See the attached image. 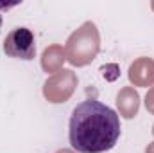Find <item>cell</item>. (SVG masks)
Returning <instances> with one entry per match:
<instances>
[{
	"mask_svg": "<svg viewBox=\"0 0 154 153\" xmlns=\"http://www.w3.org/2000/svg\"><path fill=\"white\" fill-rule=\"evenodd\" d=\"M120 132L118 114L97 99L79 103L68 122L70 146L79 153L109 151L118 142Z\"/></svg>",
	"mask_w": 154,
	"mask_h": 153,
	"instance_id": "obj_1",
	"label": "cell"
},
{
	"mask_svg": "<svg viewBox=\"0 0 154 153\" xmlns=\"http://www.w3.org/2000/svg\"><path fill=\"white\" fill-rule=\"evenodd\" d=\"M4 54L9 58H18L31 61L36 56V43L34 33L27 27H16L13 29L4 41Z\"/></svg>",
	"mask_w": 154,
	"mask_h": 153,
	"instance_id": "obj_2",
	"label": "cell"
},
{
	"mask_svg": "<svg viewBox=\"0 0 154 153\" xmlns=\"http://www.w3.org/2000/svg\"><path fill=\"white\" fill-rule=\"evenodd\" d=\"M0 29H2V13H0Z\"/></svg>",
	"mask_w": 154,
	"mask_h": 153,
	"instance_id": "obj_3",
	"label": "cell"
}]
</instances>
